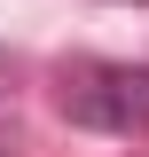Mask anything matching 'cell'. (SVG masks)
<instances>
[{"label":"cell","instance_id":"6da1fadb","mask_svg":"<svg viewBox=\"0 0 149 157\" xmlns=\"http://www.w3.org/2000/svg\"><path fill=\"white\" fill-rule=\"evenodd\" d=\"M55 110H63V126H78V134H110V141L149 134V63L63 55L55 63Z\"/></svg>","mask_w":149,"mask_h":157},{"label":"cell","instance_id":"7a4b0ae2","mask_svg":"<svg viewBox=\"0 0 149 157\" xmlns=\"http://www.w3.org/2000/svg\"><path fill=\"white\" fill-rule=\"evenodd\" d=\"M16 71H24V63H16V47H0V94L16 86Z\"/></svg>","mask_w":149,"mask_h":157},{"label":"cell","instance_id":"3957f363","mask_svg":"<svg viewBox=\"0 0 149 157\" xmlns=\"http://www.w3.org/2000/svg\"><path fill=\"white\" fill-rule=\"evenodd\" d=\"M118 8H149V0H118Z\"/></svg>","mask_w":149,"mask_h":157}]
</instances>
